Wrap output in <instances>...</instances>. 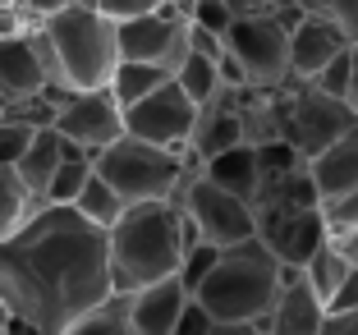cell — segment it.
<instances>
[{
    "instance_id": "cell-1",
    "label": "cell",
    "mask_w": 358,
    "mask_h": 335,
    "mask_svg": "<svg viewBox=\"0 0 358 335\" xmlns=\"http://www.w3.org/2000/svg\"><path fill=\"white\" fill-rule=\"evenodd\" d=\"M106 299V234L74 207H37L0 239V304L32 335H60Z\"/></svg>"
},
{
    "instance_id": "cell-2",
    "label": "cell",
    "mask_w": 358,
    "mask_h": 335,
    "mask_svg": "<svg viewBox=\"0 0 358 335\" xmlns=\"http://www.w3.org/2000/svg\"><path fill=\"white\" fill-rule=\"evenodd\" d=\"M184 211L175 202H143L124 207V216L106 230V266H110V294L148 290V285L175 280L184 262Z\"/></svg>"
},
{
    "instance_id": "cell-3",
    "label": "cell",
    "mask_w": 358,
    "mask_h": 335,
    "mask_svg": "<svg viewBox=\"0 0 358 335\" xmlns=\"http://www.w3.org/2000/svg\"><path fill=\"white\" fill-rule=\"evenodd\" d=\"M275 299H280V266L257 239L221 248L211 276L193 290V304L211 322H243V326H262Z\"/></svg>"
},
{
    "instance_id": "cell-4",
    "label": "cell",
    "mask_w": 358,
    "mask_h": 335,
    "mask_svg": "<svg viewBox=\"0 0 358 335\" xmlns=\"http://www.w3.org/2000/svg\"><path fill=\"white\" fill-rule=\"evenodd\" d=\"M37 37H42V51H46V64H51V78H55V92L60 97L101 92L120 64L115 23H106L96 10L69 5L51 23H42Z\"/></svg>"
},
{
    "instance_id": "cell-5",
    "label": "cell",
    "mask_w": 358,
    "mask_h": 335,
    "mask_svg": "<svg viewBox=\"0 0 358 335\" xmlns=\"http://www.w3.org/2000/svg\"><path fill=\"white\" fill-rule=\"evenodd\" d=\"M266 97H271V138L280 147H289L299 161L322 157L331 143H340V138L358 124L345 101L317 92L303 78H285V83Z\"/></svg>"
},
{
    "instance_id": "cell-6",
    "label": "cell",
    "mask_w": 358,
    "mask_h": 335,
    "mask_svg": "<svg viewBox=\"0 0 358 335\" xmlns=\"http://www.w3.org/2000/svg\"><path fill=\"white\" fill-rule=\"evenodd\" d=\"M189 157H175V152H161V147H148L138 138H120L106 152L92 157L96 179L110 184L124 207H143V202H175L184 179H189Z\"/></svg>"
},
{
    "instance_id": "cell-7",
    "label": "cell",
    "mask_w": 358,
    "mask_h": 335,
    "mask_svg": "<svg viewBox=\"0 0 358 335\" xmlns=\"http://www.w3.org/2000/svg\"><path fill=\"white\" fill-rule=\"evenodd\" d=\"M299 23V10L285 0L275 14H253V19H230L221 32L225 60L239 69L248 92H275L289 78V28Z\"/></svg>"
},
{
    "instance_id": "cell-8",
    "label": "cell",
    "mask_w": 358,
    "mask_h": 335,
    "mask_svg": "<svg viewBox=\"0 0 358 335\" xmlns=\"http://www.w3.org/2000/svg\"><path fill=\"white\" fill-rule=\"evenodd\" d=\"M175 207L184 211V220H189L193 234H198V243H207V248H234V243H248L253 230H257V225H253V207L239 202L234 193L207 184L198 161L189 166V179H184Z\"/></svg>"
},
{
    "instance_id": "cell-9",
    "label": "cell",
    "mask_w": 358,
    "mask_h": 335,
    "mask_svg": "<svg viewBox=\"0 0 358 335\" xmlns=\"http://www.w3.org/2000/svg\"><path fill=\"white\" fill-rule=\"evenodd\" d=\"M253 239L275 257V266L303 271L322 243H331V225L322 207H253Z\"/></svg>"
},
{
    "instance_id": "cell-10",
    "label": "cell",
    "mask_w": 358,
    "mask_h": 335,
    "mask_svg": "<svg viewBox=\"0 0 358 335\" xmlns=\"http://www.w3.org/2000/svg\"><path fill=\"white\" fill-rule=\"evenodd\" d=\"M193 120H198V106L175 83H161L152 97H143L138 106L124 111V138H138V143L175 152V157H189Z\"/></svg>"
},
{
    "instance_id": "cell-11",
    "label": "cell",
    "mask_w": 358,
    "mask_h": 335,
    "mask_svg": "<svg viewBox=\"0 0 358 335\" xmlns=\"http://www.w3.org/2000/svg\"><path fill=\"white\" fill-rule=\"evenodd\" d=\"M51 134H60V143H69L83 157H96V152H106L110 143L124 138V111L106 87L101 92H69L55 106Z\"/></svg>"
},
{
    "instance_id": "cell-12",
    "label": "cell",
    "mask_w": 358,
    "mask_h": 335,
    "mask_svg": "<svg viewBox=\"0 0 358 335\" xmlns=\"http://www.w3.org/2000/svg\"><path fill=\"white\" fill-rule=\"evenodd\" d=\"M115 51L124 64H157L175 78V69L189 60V23L175 19L170 10L143 14V19L115 28Z\"/></svg>"
},
{
    "instance_id": "cell-13",
    "label": "cell",
    "mask_w": 358,
    "mask_h": 335,
    "mask_svg": "<svg viewBox=\"0 0 358 335\" xmlns=\"http://www.w3.org/2000/svg\"><path fill=\"white\" fill-rule=\"evenodd\" d=\"M32 97H55L60 101L37 32L14 37V42H0V115L14 111V106H23V101H32Z\"/></svg>"
},
{
    "instance_id": "cell-14",
    "label": "cell",
    "mask_w": 358,
    "mask_h": 335,
    "mask_svg": "<svg viewBox=\"0 0 358 335\" xmlns=\"http://www.w3.org/2000/svg\"><path fill=\"white\" fill-rule=\"evenodd\" d=\"M234 147H248L243 138V87H221L211 101L198 106V120H193V138H189V161H211L221 152Z\"/></svg>"
},
{
    "instance_id": "cell-15",
    "label": "cell",
    "mask_w": 358,
    "mask_h": 335,
    "mask_svg": "<svg viewBox=\"0 0 358 335\" xmlns=\"http://www.w3.org/2000/svg\"><path fill=\"white\" fill-rule=\"evenodd\" d=\"M308 175H313V189H317L322 211H331L345 198H354L358 193V124L349 129L340 143H331L322 157L308 161Z\"/></svg>"
},
{
    "instance_id": "cell-16",
    "label": "cell",
    "mask_w": 358,
    "mask_h": 335,
    "mask_svg": "<svg viewBox=\"0 0 358 335\" xmlns=\"http://www.w3.org/2000/svg\"><path fill=\"white\" fill-rule=\"evenodd\" d=\"M189 308V294L179 280H161V285H148L124 299V322H129V335H175L179 317Z\"/></svg>"
},
{
    "instance_id": "cell-17",
    "label": "cell",
    "mask_w": 358,
    "mask_h": 335,
    "mask_svg": "<svg viewBox=\"0 0 358 335\" xmlns=\"http://www.w3.org/2000/svg\"><path fill=\"white\" fill-rule=\"evenodd\" d=\"M340 51H349L345 32L331 28V23H322V19H303V14H299V23L289 28V78L313 83Z\"/></svg>"
},
{
    "instance_id": "cell-18",
    "label": "cell",
    "mask_w": 358,
    "mask_h": 335,
    "mask_svg": "<svg viewBox=\"0 0 358 335\" xmlns=\"http://www.w3.org/2000/svg\"><path fill=\"white\" fill-rule=\"evenodd\" d=\"M322 322H327V304L308 290L303 280L280 285V299L266 313V322L257 326L262 335H322Z\"/></svg>"
},
{
    "instance_id": "cell-19",
    "label": "cell",
    "mask_w": 358,
    "mask_h": 335,
    "mask_svg": "<svg viewBox=\"0 0 358 335\" xmlns=\"http://www.w3.org/2000/svg\"><path fill=\"white\" fill-rule=\"evenodd\" d=\"M202 179L216 184V189L234 193L239 202L253 207L257 184H262V166H257V147H234V152H221V157L202 161Z\"/></svg>"
},
{
    "instance_id": "cell-20",
    "label": "cell",
    "mask_w": 358,
    "mask_h": 335,
    "mask_svg": "<svg viewBox=\"0 0 358 335\" xmlns=\"http://www.w3.org/2000/svg\"><path fill=\"white\" fill-rule=\"evenodd\" d=\"M64 161V143H60V134H51V129H37L32 134V143H28V152L19 157V166H14V175H19V184L28 189V198L42 207V198H46V184H51V175H55V166Z\"/></svg>"
},
{
    "instance_id": "cell-21",
    "label": "cell",
    "mask_w": 358,
    "mask_h": 335,
    "mask_svg": "<svg viewBox=\"0 0 358 335\" xmlns=\"http://www.w3.org/2000/svg\"><path fill=\"white\" fill-rule=\"evenodd\" d=\"M161 83H170V73L157 69V64H115V73H110V83H106V92L115 97L120 111H129V106H138L143 97H152Z\"/></svg>"
},
{
    "instance_id": "cell-22",
    "label": "cell",
    "mask_w": 358,
    "mask_h": 335,
    "mask_svg": "<svg viewBox=\"0 0 358 335\" xmlns=\"http://www.w3.org/2000/svg\"><path fill=\"white\" fill-rule=\"evenodd\" d=\"M87 179H92V157H83V152H74V147L64 143V161L55 166L51 184H46L42 207H74V198L83 193Z\"/></svg>"
},
{
    "instance_id": "cell-23",
    "label": "cell",
    "mask_w": 358,
    "mask_h": 335,
    "mask_svg": "<svg viewBox=\"0 0 358 335\" xmlns=\"http://www.w3.org/2000/svg\"><path fill=\"white\" fill-rule=\"evenodd\" d=\"M74 211L87 220V225H96V230L106 234L120 216H124V202H120L115 193H110V184H106V179H96V170H92V179L83 184V193L74 198Z\"/></svg>"
},
{
    "instance_id": "cell-24",
    "label": "cell",
    "mask_w": 358,
    "mask_h": 335,
    "mask_svg": "<svg viewBox=\"0 0 358 335\" xmlns=\"http://www.w3.org/2000/svg\"><path fill=\"white\" fill-rule=\"evenodd\" d=\"M345 276H349V266L336 252V243H322V248L308 257V266H303V285L322 299V304H331V294L345 285Z\"/></svg>"
},
{
    "instance_id": "cell-25",
    "label": "cell",
    "mask_w": 358,
    "mask_h": 335,
    "mask_svg": "<svg viewBox=\"0 0 358 335\" xmlns=\"http://www.w3.org/2000/svg\"><path fill=\"white\" fill-rule=\"evenodd\" d=\"M303 19H322L345 32V42L358 46V0H289Z\"/></svg>"
},
{
    "instance_id": "cell-26",
    "label": "cell",
    "mask_w": 358,
    "mask_h": 335,
    "mask_svg": "<svg viewBox=\"0 0 358 335\" xmlns=\"http://www.w3.org/2000/svg\"><path fill=\"white\" fill-rule=\"evenodd\" d=\"M170 83H175L184 97H189L193 106H202V101H211V97L221 92V73H216V64H211V60H202V55H189V60L175 69V78H170Z\"/></svg>"
},
{
    "instance_id": "cell-27",
    "label": "cell",
    "mask_w": 358,
    "mask_h": 335,
    "mask_svg": "<svg viewBox=\"0 0 358 335\" xmlns=\"http://www.w3.org/2000/svg\"><path fill=\"white\" fill-rule=\"evenodd\" d=\"M32 211H37V202L28 198V189L19 184V175H14V170H0V239H10Z\"/></svg>"
},
{
    "instance_id": "cell-28",
    "label": "cell",
    "mask_w": 358,
    "mask_h": 335,
    "mask_svg": "<svg viewBox=\"0 0 358 335\" xmlns=\"http://www.w3.org/2000/svg\"><path fill=\"white\" fill-rule=\"evenodd\" d=\"M60 335H129V322H124V299L110 294L101 308H92L87 317H78L74 326H64Z\"/></svg>"
},
{
    "instance_id": "cell-29",
    "label": "cell",
    "mask_w": 358,
    "mask_h": 335,
    "mask_svg": "<svg viewBox=\"0 0 358 335\" xmlns=\"http://www.w3.org/2000/svg\"><path fill=\"white\" fill-rule=\"evenodd\" d=\"M216 257H221V248H207V243H198V248L184 252V262H179V276H175V280L184 285V294H189V299H193V290H198V285L211 276Z\"/></svg>"
},
{
    "instance_id": "cell-30",
    "label": "cell",
    "mask_w": 358,
    "mask_h": 335,
    "mask_svg": "<svg viewBox=\"0 0 358 335\" xmlns=\"http://www.w3.org/2000/svg\"><path fill=\"white\" fill-rule=\"evenodd\" d=\"M32 134H37V129H28V124H19V120H5V115H0V170H14V166H19V157L28 152Z\"/></svg>"
},
{
    "instance_id": "cell-31",
    "label": "cell",
    "mask_w": 358,
    "mask_h": 335,
    "mask_svg": "<svg viewBox=\"0 0 358 335\" xmlns=\"http://www.w3.org/2000/svg\"><path fill=\"white\" fill-rule=\"evenodd\" d=\"M96 14H101L106 23H134V19H143V14H157L161 10V0H96L92 5Z\"/></svg>"
},
{
    "instance_id": "cell-32",
    "label": "cell",
    "mask_w": 358,
    "mask_h": 335,
    "mask_svg": "<svg viewBox=\"0 0 358 335\" xmlns=\"http://www.w3.org/2000/svg\"><path fill=\"white\" fill-rule=\"evenodd\" d=\"M313 87H317V92H327V97H336V101H345V92H349V51H340L327 69L317 73Z\"/></svg>"
},
{
    "instance_id": "cell-33",
    "label": "cell",
    "mask_w": 358,
    "mask_h": 335,
    "mask_svg": "<svg viewBox=\"0 0 358 335\" xmlns=\"http://www.w3.org/2000/svg\"><path fill=\"white\" fill-rule=\"evenodd\" d=\"M14 10H19V14H23V23L37 32L42 23H51L55 14L69 10V0H14Z\"/></svg>"
},
{
    "instance_id": "cell-34",
    "label": "cell",
    "mask_w": 358,
    "mask_h": 335,
    "mask_svg": "<svg viewBox=\"0 0 358 335\" xmlns=\"http://www.w3.org/2000/svg\"><path fill=\"white\" fill-rule=\"evenodd\" d=\"M189 55H202V60H211V64H221L225 46H221V37H216V32H202V28H189Z\"/></svg>"
},
{
    "instance_id": "cell-35",
    "label": "cell",
    "mask_w": 358,
    "mask_h": 335,
    "mask_svg": "<svg viewBox=\"0 0 358 335\" xmlns=\"http://www.w3.org/2000/svg\"><path fill=\"white\" fill-rule=\"evenodd\" d=\"M331 243H336V252L345 257L349 271H358V225H340V230H331Z\"/></svg>"
},
{
    "instance_id": "cell-36",
    "label": "cell",
    "mask_w": 358,
    "mask_h": 335,
    "mask_svg": "<svg viewBox=\"0 0 358 335\" xmlns=\"http://www.w3.org/2000/svg\"><path fill=\"white\" fill-rule=\"evenodd\" d=\"M221 5L230 10V19H253V14H275L285 0H221Z\"/></svg>"
},
{
    "instance_id": "cell-37",
    "label": "cell",
    "mask_w": 358,
    "mask_h": 335,
    "mask_svg": "<svg viewBox=\"0 0 358 335\" xmlns=\"http://www.w3.org/2000/svg\"><path fill=\"white\" fill-rule=\"evenodd\" d=\"M349 308H358V271H349V276H345V285L331 294L327 313H349Z\"/></svg>"
},
{
    "instance_id": "cell-38",
    "label": "cell",
    "mask_w": 358,
    "mask_h": 335,
    "mask_svg": "<svg viewBox=\"0 0 358 335\" xmlns=\"http://www.w3.org/2000/svg\"><path fill=\"white\" fill-rule=\"evenodd\" d=\"M322 335H358V308H349V313H327Z\"/></svg>"
},
{
    "instance_id": "cell-39",
    "label": "cell",
    "mask_w": 358,
    "mask_h": 335,
    "mask_svg": "<svg viewBox=\"0 0 358 335\" xmlns=\"http://www.w3.org/2000/svg\"><path fill=\"white\" fill-rule=\"evenodd\" d=\"M207 326H211V317H207V313H202V308H198V304L189 299V308H184V317H179L175 335H202Z\"/></svg>"
},
{
    "instance_id": "cell-40",
    "label": "cell",
    "mask_w": 358,
    "mask_h": 335,
    "mask_svg": "<svg viewBox=\"0 0 358 335\" xmlns=\"http://www.w3.org/2000/svg\"><path fill=\"white\" fill-rule=\"evenodd\" d=\"M28 23H23L19 10H0V42H14V37H28Z\"/></svg>"
},
{
    "instance_id": "cell-41",
    "label": "cell",
    "mask_w": 358,
    "mask_h": 335,
    "mask_svg": "<svg viewBox=\"0 0 358 335\" xmlns=\"http://www.w3.org/2000/svg\"><path fill=\"white\" fill-rule=\"evenodd\" d=\"M327 225H331V230H340V225H358V193H354V198H345L340 207L327 211Z\"/></svg>"
},
{
    "instance_id": "cell-42",
    "label": "cell",
    "mask_w": 358,
    "mask_h": 335,
    "mask_svg": "<svg viewBox=\"0 0 358 335\" xmlns=\"http://www.w3.org/2000/svg\"><path fill=\"white\" fill-rule=\"evenodd\" d=\"M349 115L358 120V46H349V92H345Z\"/></svg>"
},
{
    "instance_id": "cell-43",
    "label": "cell",
    "mask_w": 358,
    "mask_h": 335,
    "mask_svg": "<svg viewBox=\"0 0 358 335\" xmlns=\"http://www.w3.org/2000/svg\"><path fill=\"white\" fill-rule=\"evenodd\" d=\"M202 335H257V326H243V322H211Z\"/></svg>"
},
{
    "instance_id": "cell-44",
    "label": "cell",
    "mask_w": 358,
    "mask_h": 335,
    "mask_svg": "<svg viewBox=\"0 0 358 335\" xmlns=\"http://www.w3.org/2000/svg\"><path fill=\"white\" fill-rule=\"evenodd\" d=\"M0 335H10V308L0 304Z\"/></svg>"
},
{
    "instance_id": "cell-45",
    "label": "cell",
    "mask_w": 358,
    "mask_h": 335,
    "mask_svg": "<svg viewBox=\"0 0 358 335\" xmlns=\"http://www.w3.org/2000/svg\"><path fill=\"white\" fill-rule=\"evenodd\" d=\"M69 5H78V10H92L96 0H69Z\"/></svg>"
},
{
    "instance_id": "cell-46",
    "label": "cell",
    "mask_w": 358,
    "mask_h": 335,
    "mask_svg": "<svg viewBox=\"0 0 358 335\" xmlns=\"http://www.w3.org/2000/svg\"><path fill=\"white\" fill-rule=\"evenodd\" d=\"M0 10H14V0H0Z\"/></svg>"
},
{
    "instance_id": "cell-47",
    "label": "cell",
    "mask_w": 358,
    "mask_h": 335,
    "mask_svg": "<svg viewBox=\"0 0 358 335\" xmlns=\"http://www.w3.org/2000/svg\"><path fill=\"white\" fill-rule=\"evenodd\" d=\"M257 335H262V331H257Z\"/></svg>"
}]
</instances>
